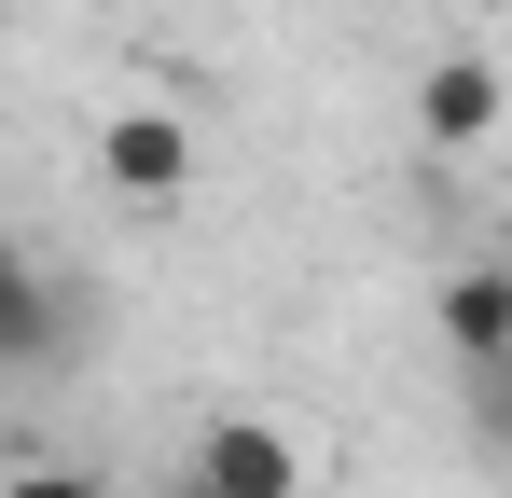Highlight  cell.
I'll return each instance as SVG.
<instances>
[{
	"label": "cell",
	"mask_w": 512,
	"mask_h": 498,
	"mask_svg": "<svg viewBox=\"0 0 512 498\" xmlns=\"http://www.w3.org/2000/svg\"><path fill=\"white\" fill-rule=\"evenodd\" d=\"M499 125H512V83H499V56L443 42V56L416 70V139H429V153H485Z\"/></svg>",
	"instance_id": "3957f363"
},
{
	"label": "cell",
	"mask_w": 512,
	"mask_h": 498,
	"mask_svg": "<svg viewBox=\"0 0 512 498\" xmlns=\"http://www.w3.org/2000/svg\"><path fill=\"white\" fill-rule=\"evenodd\" d=\"M194 166H208V139H194L180 111H153V97L97 125V180H111L125 208H180V194H194Z\"/></svg>",
	"instance_id": "7a4b0ae2"
},
{
	"label": "cell",
	"mask_w": 512,
	"mask_h": 498,
	"mask_svg": "<svg viewBox=\"0 0 512 498\" xmlns=\"http://www.w3.org/2000/svg\"><path fill=\"white\" fill-rule=\"evenodd\" d=\"M0 498H111V471H70V457H42V471H14Z\"/></svg>",
	"instance_id": "8992f818"
},
{
	"label": "cell",
	"mask_w": 512,
	"mask_h": 498,
	"mask_svg": "<svg viewBox=\"0 0 512 498\" xmlns=\"http://www.w3.org/2000/svg\"><path fill=\"white\" fill-rule=\"evenodd\" d=\"M0 291H14V374H70L84 360V291L28 249V263H0Z\"/></svg>",
	"instance_id": "5b68a950"
},
{
	"label": "cell",
	"mask_w": 512,
	"mask_h": 498,
	"mask_svg": "<svg viewBox=\"0 0 512 498\" xmlns=\"http://www.w3.org/2000/svg\"><path fill=\"white\" fill-rule=\"evenodd\" d=\"M305 443L277 429V415H208L194 443H180V485L167 498H305Z\"/></svg>",
	"instance_id": "6da1fadb"
},
{
	"label": "cell",
	"mask_w": 512,
	"mask_h": 498,
	"mask_svg": "<svg viewBox=\"0 0 512 498\" xmlns=\"http://www.w3.org/2000/svg\"><path fill=\"white\" fill-rule=\"evenodd\" d=\"M443 360L457 374H512V263H443Z\"/></svg>",
	"instance_id": "277c9868"
},
{
	"label": "cell",
	"mask_w": 512,
	"mask_h": 498,
	"mask_svg": "<svg viewBox=\"0 0 512 498\" xmlns=\"http://www.w3.org/2000/svg\"><path fill=\"white\" fill-rule=\"evenodd\" d=\"M471 429H485V457H512V374H471Z\"/></svg>",
	"instance_id": "52a82bcc"
}]
</instances>
